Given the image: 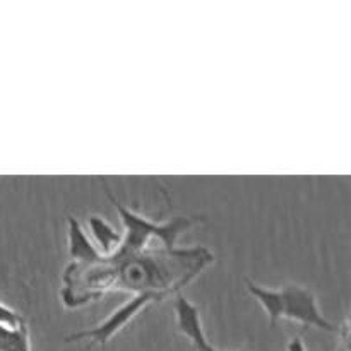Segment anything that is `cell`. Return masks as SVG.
Masks as SVG:
<instances>
[{
  "label": "cell",
  "instance_id": "1",
  "mask_svg": "<svg viewBox=\"0 0 351 351\" xmlns=\"http://www.w3.org/2000/svg\"><path fill=\"white\" fill-rule=\"evenodd\" d=\"M108 199L115 206L117 213L120 215L125 228V235L122 237V245L115 254H136L146 249L151 239H160L163 242L165 249L171 250L177 249V240L185 230L194 226L199 221V218H175L171 221H153L149 218H144L139 213L125 208L122 202L117 201L112 194H108ZM113 254V256H115Z\"/></svg>",
  "mask_w": 351,
  "mask_h": 351
},
{
  "label": "cell",
  "instance_id": "2",
  "mask_svg": "<svg viewBox=\"0 0 351 351\" xmlns=\"http://www.w3.org/2000/svg\"><path fill=\"white\" fill-rule=\"evenodd\" d=\"M281 319L329 332H338L339 329V326H335L324 317L314 291L300 285H287L280 288V321Z\"/></svg>",
  "mask_w": 351,
  "mask_h": 351
},
{
  "label": "cell",
  "instance_id": "3",
  "mask_svg": "<svg viewBox=\"0 0 351 351\" xmlns=\"http://www.w3.org/2000/svg\"><path fill=\"white\" fill-rule=\"evenodd\" d=\"M161 298L158 295H151V293H139L136 297L130 298L129 302H125L123 305H120L117 311H113L101 324H98L96 328L93 329H86V331L81 332H74V335L67 336L65 341H89L91 345H101L105 346L106 343L110 341L112 338H115L137 314H139L143 308H146L147 305L153 304V302H160Z\"/></svg>",
  "mask_w": 351,
  "mask_h": 351
},
{
  "label": "cell",
  "instance_id": "4",
  "mask_svg": "<svg viewBox=\"0 0 351 351\" xmlns=\"http://www.w3.org/2000/svg\"><path fill=\"white\" fill-rule=\"evenodd\" d=\"M175 312V324L180 335H184L189 341L194 345L197 351H216L211 343L206 338L204 328H202V319L199 308L184 297L182 293H177L173 302Z\"/></svg>",
  "mask_w": 351,
  "mask_h": 351
},
{
  "label": "cell",
  "instance_id": "5",
  "mask_svg": "<svg viewBox=\"0 0 351 351\" xmlns=\"http://www.w3.org/2000/svg\"><path fill=\"white\" fill-rule=\"evenodd\" d=\"M69 257L81 266L96 264L103 259L96 245L89 239L88 232L72 216L69 218Z\"/></svg>",
  "mask_w": 351,
  "mask_h": 351
},
{
  "label": "cell",
  "instance_id": "6",
  "mask_svg": "<svg viewBox=\"0 0 351 351\" xmlns=\"http://www.w3.org/2000/svg\"><path fill=\"white\" fill-rule=\"evenodd\" d=\"M88 228L91 237L95 239V245L101 257H112L122 245V235L117 232L112 223H108L101 216H89Z\"/></svg>",
  "mask_w": 351,
  "mask_h": 351
},
{
  "label": "cell",
  "instance_id": "7",
  "mask_svg": "<svg viewBox=\"0 0 351 351\" xmlns=\"http://www.w3.org/2000/svg\"><path fill=\"white\" fill-rule=\"evenodd\" d=\"M247 291L259 302L261 307L264 308V312L267 314L271 326H276V322L280 321V290H273V288L261 287V285L254 283L252 280L247 278L245 280Z\"/></svg>",
  "mask_w": 351,
  "mask_h": 351
},
{
  "label": "cell",
  "instance_id": "8",
  "mask_svg": "<svg viewBox=\"0 0 351 351\" xmlns=\"http://www.w3.org/2000/svg\"><path fill=\"white\" fill-rule=\"evenodd\" d=\"M0 351H31L27 326L7 328L0 324Z\"/></svg>",
  "mask_w": 351,
  "mask_h": 351
},
{
  "label": "cell",
  "instance_id": "9",
  "mask_svg": "<svg viewBox=\"0 0 351 351\" xmlns=\"http://www.w3.org/2000/svg\"><path fill=\"white\" fill-rule=\"evenodd\" d=\"M287 351H307V346H305L304 339H302L300 336H297V338H293L288 343Z\"/></svg>",
  "mask_w": 351,
  "mask_h": 351
}]
</instances>
